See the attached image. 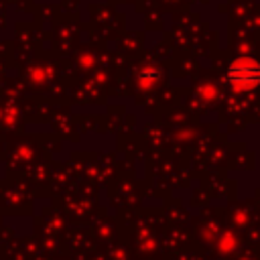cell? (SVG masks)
<instances>
[{"label": "cell", "mask_w": 260, "mask_h": 260, "mask_svg": "<svg viewBox=\"0 0 260 260\" xmlns=\"http://www.w3.org/2000/svg\"><path fill=\"white\" fill-rule=\"evenodd\" d=\"M225 79L236 91H252L260 85V63L250 57H240L230 65Z\"/></svg>", "instance_id": "6da1fadb"}]
</instances>
